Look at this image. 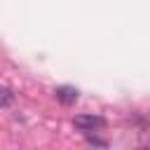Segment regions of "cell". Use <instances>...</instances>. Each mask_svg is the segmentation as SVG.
<instances>
[{
	"label": "cell",
	"instance_id": "2",
	"mask_svg": "<svg viewBox=\"0 0 150 150\" xmlns=\"http://www.w3.org/2000/svg\"><path fill=\"white\" fill-rule=\"evenodd\" d=\"M56 98L63 103V105H70V103H75L77 101V89L75 87H56Z\"/></svg>",
	"mask_w": 150,
	"mask_h": 150
},
{
	"label": "cell",
	"instance_id": "1",
	"mask_svg": "<svg viewBox=\"0 0 150 150\" xmlns=\"http://www.w3.org/2000/svg\"><path fill=\"white\" fill-rule=\"evenodd\" d=\"M73 124H75L77 129H82V131H94V129L103 127V124H105V120H103V117H98V115H75Z\"/></svg>",
	"mask_w": 150,
	"mask_h": 150
},
{
	"label": "cell",
	"instance_id": "3",
	"mask_svg": "<svg viewBox=\"0 0 150 150\" xmlns=\"http://www.w3.org/2000/svg\"><path fill=\"white\" fill-rule=\"evenodd\" d=\"M2 108H9V103H12V91L7 89V87H2Z\"/></svg>",
	"mask_w": 150,
	"mask_h": 150
},
{
	"label": "cell",
	"instance_id": "4",
	"mask_svg": "<svg viewBox=\"0 0 150 150\" xmlns=\"http://www.w3.org/2000/svg\"><path fill=\"white\" fill-rule=\"evenodd\" d=\"M89 143H94V145H105V141H101V138H94V136H89Z\"/></svg>",
	"mask_w": 150,
	"mask_h": 150
}]
</instances>
